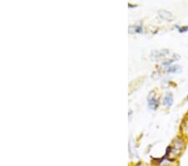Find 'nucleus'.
<instances>
[{
  "mask_svg": "<svg viewBox=\"0 0 188 166\" xmlns=\"http://www.w3.org/2000/svg\"><path fill=\"white\" fill-rule=\"evenodd\" d=\"M183 147V143L182 141L180 140V139H177V140H175L173 144L170 147H168L167 148V152L169 153V157L170 156H176L178 155L179 153H180V151L182 149Z\"/></svg>",
  "mask_w": 188,
  "mask_h": 166,
  "instance_id": "obj_1",
  "label": "nucleus"
},
{
  "mask_svg": "<svg viewBox=\"0 0 188 166\" xmlns=\"http://www.w3.org/2000/svg\"><path fill=\"white\" fill-rule=\"evenodd\" d=\"M169 54V50H166V49H163V50H154L152 53H151V55L150 57L153 60H160L161 58L165 57L166 55Z\"/></svg>",
  "mask_w": 188,
  "mask_h": 166,
  "instance_id": "obj_2",
  "label": "nucleus"
},
{
  "mask_svg": "<svg viewBox=\"0 0 188 166\" xmlns=\"http://www.w3.org/2000/svg\"><path fill=\"white\" fill-rule=\"evenodd\" d=\"M158 14L160 16V19H162L164 20H166V21H172L174 19V16L170 12L167 11V10L165 9H161L159 10L158 12Z\"/></svg>",
  "mask_w": 188,
  "mask_h": 166,
  "instance_id": "obj_3",
  "label": "nucleus"
},
{
  "mask_svg": "<svg viewBox=\"0 0 188 166\" xmlns=\"http://www.w3.org/2000/svg\"><path fill=\"white\" fill-rule=\"evenodd\" d=\"M158 105H159V102L157 99L155 97V96L152 95V92H151L148 97V107L152 110H155L158 108Z\"/></svg>",
  "mask_w": 188,
  "mask_h": 166,
  "instance_id": "obj_4",
  "label": "nucleus"
},
{
  "mask_svg": "<svg viewBox=\"0 0 188 166\" xmlns=\"http://www.w3.org/2000/svg\"><path fill=\"white\" fill-rule=\"evenodd\" d=\"M162 103L164 106L166 107H170L173 103V96L171 93H166V95L165 96V97L163 98Z\"/></svg>",
  "mask_w": 188,
  "mask_h": 166,
  "instance_id": "obj_5",
  "label": "nucleus"
},
{
  "mask_svg": "<svg viewBox=\"0 0 188 166\" xmlns=\"http://www.w3.org/2000/svg\"><path fill=\"white\" fill-rule=\"evenodd\" d=\"M166 71L170 73H179L181 71V67L178 65H172V66H168L167 69H166Z\"/></svg>",
  "mask_w": 188,
  "mask_h": 166,
  "instance_id": "obj_6",
  "label": "nucleus"
},
{
  "mask_svg": "<svg viewBox=\"0 0 188 166\" xmlns=\"http://www.w3.org/2000/svg\"><path fill=\"white\" fill-rule=\"evenodd\" d=\"M143 29L140 26H137V25H134V26H130L129 27V32L130 34H135V33H142Z\"/></svg>",
  "mask_w": 188,
  "mask_h": 166,
  "instance_id": "obj_7",
  "label": "nucleus"
},
{
  "mask_svg": "<svg viewBox=\"0 0 188 166\" xmlns=\"http://www.w3.org/2000/svg\"><path fill=\"white\" fill-rule=\"evenodd\" d=\"M176 60V58L174 57V58H171V59H170V60H167L166 61H165V62H163V65H170L171 63L174 62L175 60Z\"/></svg>",
  "mask_w": 188,
  "mask_h": 166,
  "instance_id": "obj_8",
  "label": "nucleus"
},
{
  "mask_svg": "<svg viewBox=\"0 0 188 166\" xmlns=\"http://www.w3.org/2000/svg\"><path fill=\"white\" fill-rule=\"evenodd\" d=\"M178 30H179V31H180V33H181V32H185V31H187V30H188V26H185V27L178 28Z\"/></svg>",
  "mask_w": 188,
  "mask_h": 166,
  "instance_id": "obj_9",
  "label": "nucleus"
},
{
  "mask_svg": "<svg viewBox=\"0 0 188 166\" xmlns=\"http://www.w3.org/2000/svg\"><path fill=\"white\" fill-rule=\"evenodd\" d=\"M137 166H143V165H141V164H138Z\"/></svg>",
  "mask_w": 188,
  "mask_h": 166,
  "instance_id": "obj_10",
  "label": "nucleus"
}]
</instances>
